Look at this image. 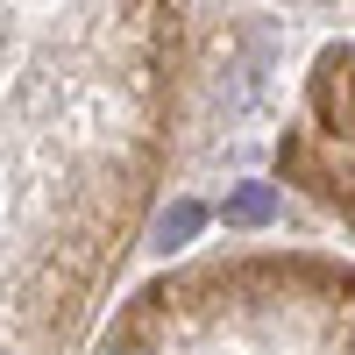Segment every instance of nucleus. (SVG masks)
Segmentation results:
<instances>
[{"instance_id":"f257e3e1","label":"nucleus","mask_w":355,"mask_h":355,"mask_svg":"<svg viewBox=\"0 0 355 355\" xmlns=\"http://www.w3.org/2000/svg\"><path fill=\"white\" fill-rule=\"evenodd\" d=\"M220 220H227V227H263V220H277V185H234L227 206H220Z\"/></svg>"},{"instance_id":"f03ea898","label":"nucleus","mask_w":355,"mask_h":355,"mask_svg":"<svg viewBox=\"0 0 355 355\" xmlns=\"http://www.w3.org/2000/svg\"><path fill=\"white\" fill-rule=\"evenodd\" d=\"M199 227H206V206H199V199H178V206H164V214H157V249H164V256H171V249H185Z\"/></svg>"}]
</instances>
